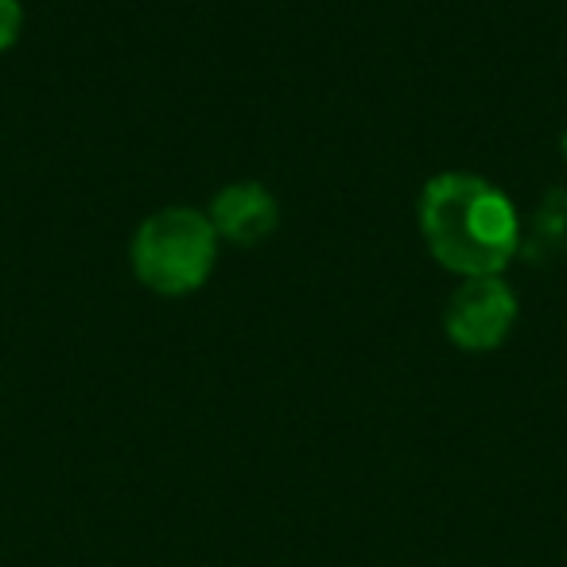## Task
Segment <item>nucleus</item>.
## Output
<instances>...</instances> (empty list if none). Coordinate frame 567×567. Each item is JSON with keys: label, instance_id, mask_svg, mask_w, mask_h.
<instances>
[{"label": "nucleus", "instance_id": "423d86ee", "mask_svg": "<svg viewBox=\"0 0 567 567\" xmlns=\"http://www.w3.org/2000/svg\"><path fill=\"white\" fill-rule=\"evenodd\" d=\"M559 152H564V164H567V128H564V136H559Z\"/></svg>", "mask_w": 567, "mask_h": 567}, {"label": "nucleus", "instance_id": "f257e3e1", "mask_svg": "<svg viewBox=\"0 0 567 567\" xmlns=\"http://www.w3.org/2000/svg\"><path fill=\"white\" fill-rule=\"evenodd\" d=\"M420 234L435 260L455 276H502L520 245L513 203L489 179L443 172L420 195Z\"/></svg>", "mask_w": 567, "mask_h": 567}, {"label": "nucleus", "instance_id": "39448f33", "mask_svg": "<svg viewBox=\"0 0 567 567\" xmlns=\"http://www.w3.org/2000/svg\"><path fill=\"white\" fill-rule=\"evenodd\" d=\"M24 32V9L20 0H0V51H9Z\"/></svg>", "mask_w": 567, "mask_h": 567}, {"label": "nucleus", "instance_id": "7ed1b4c3", "mask_svg": "<svg viewBox=\"0 0 567 567\" xmlns=\"http://www.w3.org/2000/svg\"><path fill=\"white\" fill-rule=\"evenodd\" d=\"M517 323V296L502 276H466L443 308V331L458 350L486 354L509 339Z\"/></svg>", "mask_w": 567, "mask_h": 567}, {"label": "nucleus", "instance_id": "20e7f679", "mask_svg": "<svg viewBox=\"0 0 567 567\" xmlns=\"http://www.w3.org/2000/svg\"><path fill=\"white\" fill-rule=\"evenodd\" d=\"M210 226L218 229V237H226L229 245H257L280 221V206H276L272 190H265L260 183H229L218 195L210 198V210H206Z\"/></svg>", "mask_w": 567, "mask_h": 567}, {"label": "nucleus", "instance_id": "f03ea898", "mask_svg": "<svg viewBox=\"0 0 567 567\" xmlns=\"http://www.w3.org/2000/svg\"><path fill=\"white\" fill-rule=\"evenodd\" d=\"M218 229L203 210L164 206L148 214L133 237V272L156 296H187L203 288L218 260Z\"/></svg>", "mask_w": 567, "mask_h": 567}]
</instances>
